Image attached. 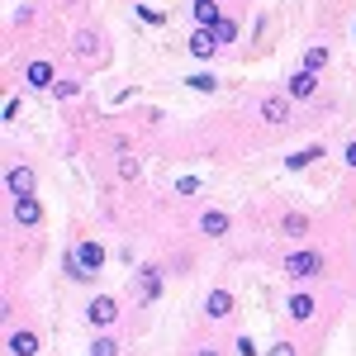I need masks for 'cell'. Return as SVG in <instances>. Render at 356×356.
<instances>
[{"label": "cell", "instance_id": "277c9868", "mask_svg": "<svg viewBox=\"0 0 356 356\" xmlns=\"http://www.w3.org/2000/svg\"><path fill=\"white\" fill-rule=\"evenodd\" d=\"M76 261H81L86 271L95 275L100 266H105V247H100V243H76Z\"/></svg>", "mask_w": 356, "mask_h": 356}, {"label": "cell", "instance_id": "5bb4252c", "mask_svg": "<svg viewBox=\"0 0 356 356\" xmlns=\"http://www.w3.org/2000/svg\"><path fill=\"white\" fill-rule=\"evenodd\" d=\"M328 48H323V43H314V48H304V72H314V76H318V72H323V67H328Z\"/></svg>", "mask_w": 356, "mask_h": 356}, {"label": "cell", "instance_id": "2e32d148", "mask_svg": "<svg viewBox=\"0 0 356 356\" xmlns=\"http://www.w3.org/2000/svg\"><path fill=\"white\" fill-rule=\"evenodd\" d=\"M29 86H48L53 90V67L48 62H29Z\"/></svg>", "mask_w": 356, "mask_h": 356}, {"label": "cell", "instance_id": "9c48e42d", "mask_svg": "<svg viewBox=\"0 0 356 356\" xmlns=\"http://www.w3.org/2000/svg\"><path fill=\"white\" fill-rule=\"evenodd\" d=\"M191 15H195V24H200V29H214V24L223 19L214 0H195V5H191Z\"/></svg>", "mask_w": 356, "mask_h": 356}, {"label": "cell", "instance_id": "e0dca14e", "mask_svg": "<svg viewBox=\"0 0 356 356\" xmlns=\"http://www.w3.org/2000/svg\"><path fill=\"white\" fill-rule=\"evenodd\" d=\"M95 48H100V38H95L90 29H81V33H76V57H95Z\"/></svg>", "mask_w": 356, "mask_h": 356}, {"label": "cell", "instance_id": "ba28073f", "mask_svg": "<svg viewBox=\"0 0 356 356\" xmlns=\"http://www.w3.org/2000/svg\"><path fill=\"white\" fill-rule=\"evenodd\" d=\"M157 290H162V275L147 266V271L138 275V304H152V300H157Z\"/></svg>", "mask_w": 356, "mask_h": 356}, {"label": "cell", "instance_id": "603a6c76", "mask_svg": "<svg viewBox=\"0 0 356 356\" xmlns=\"http://www.w3.org/2000/svg\"><path fill=\"white\" fill-rule=\"evenodd\" d=\"M76 90H81V86H76V81H53V95H57V100H72Z\"/></svg>", "mask_w": 356, "mask_h": 356}, {"label": "cell", "instance_id": "4316f807", "mask_svg": "<svg viewBox=\"0 0 356 356\" xmlns=\"http://www.w3.org/2000/svg\"><path fill=\"white\" fill-rule=\"evenodd\" d=\"M266 356H295V347H290V342H275V347H271Z\"/></svg>", "mask_w": 356, "mask_h": 356}, {"label": "cell", "instance_id": "7a4b0ae2", "mask_svg": "<svg viewBox=\"0 0 356 356\" xmlns=\"http://www.w3.org/2000/svg\"><path fill=\"white\" fill-rule=\"evenodd\" d=\"M86 318H90L95 328H110L114 318H119V304H114L110 295H100V300H90V309H86Z\"/></svg>", "mask_w": 356, "mask_h": 356}, {"label": "cell", "instance_id": "3957f363", "mask_svg": "<svg viewBox=\"0 0 356 356\" xmlns=\"http://www.w3.org/2000/svg\"><path fill=\"white\" fill-rule=\"evenodd\" d=\"M214 53H219L214 33H209V29H195V33H191V57H200V62H209Z\"/></svg>", "mask_w": 356, "mask_h": 356}, {"label": "cell", "instance_id": "6da1fadb", "mask_svg": "<svg viewBox=\"0 0 356 356\" xmlns=\"http://www.w3.org/2000/svg\"><path fill=\"white\" fill-rule=\"evenodd\" d=\"M285 271L290 275H318L323 271V257H318V252H290V257H285Z\"/></svg>", "mask_w": 356, "mask_h": 356}, {"label": "cell", "instance_id": "30bf717a", "mask_svg": "<svg viewBox=\"0 0 356 356\" xmlns=\"http://www.w3.org/2000/svg\"><path fill=\"white\" fill-rule=\"evenodd\" d=\"M10 191H15V200L33 195V171L29 166H10Z\"/></svg>", "mask_w": 356, "mask_h": 356}, {"label": "cell", "instance_id": "8fae6325", "mask_svg": "<svg viewBox=\"0 0 356 356\" xmlns=\"http://www.w3.org/2000/svg\"><path fill=\"white\" fill-rule=\"evenodd\" d=\"M15 219L24 223V228H33V223L43 219V209H38V200H33V195H24V200H15Z\"/></svg>", "mask_w": 356, "mask_h": 356}, {"label": "cell", "instance_id": "8992f818", "mask_svg": "<svg viewBox=\"0 0 356 356\" xmlns=\"http://www.w3.org/2000/svg\"><path fill=\"white\" fill-rule=\"evenodd\" d=\"M204 314H209V318H228V314H233V295H228V290H209V295H204Z\"/></svg>", "mask_w": 356, "mask_h": 356}, {"label": "cell", "instance_id": "ac0fdd59", "mask_svg": "<svg viewBox=\"0 0 356 356\" xmlns=\"http://www.w3.org/2000/svg\"><path fill=\"white\" fill-rule=\"evenodd\" d=\"M318 157H323V147L314 143V147H304V152H290V162H285V166H309V162H318Z\"/></svg>", "mask_w": 356, "mask_h": 356}, {"label": "cell", "instance_id": "52a82bcc", "mask_svg": "<svg viewBox=\"0 0 356 356\" xmlns=\"http://www.w3.org/2000/svg\"><path fill=\"white\" fill-rule=\"evenodd\" d=\"M261 119H266V124H285V119H290V100H285V95L261 100Z\"/></svg>", "mask_w": 356, "mask_h": 356}, {"label": "cell", "instance_id": "d6986e66", "mask_svg": "<svg viewBox=\"0 0 356 356\" xmlns=\"http://www.w3.org/2000/svg\"><path fill=\"white\" fill-rule=\"evenodd\" d=\"M209 33H214V43H233V38H238V24H233V19H219Z\"/></svg>", "mask_w": 356, "mask_h": 356}, {"label": "cell", "instance_id": "7402d4cb", "mask_svg": "<svg viewBox=\"0 0 356 356\" xmlns=\"http://www.w3.org/2000/svg\"><path fill=\"white\" fill-rule=\"evenodd\" d=\"M304 228H309V219H304V214H285V233H290V238H300Z\"/></svg>", "mask_w": 356, "mask_h": 356}, {"label": "cell", "instance_id": "ffe728a7", "mask_svg": "<svg viewBox=\"0 0 356 356\" xmlns=\"http://www.w3.org/2000/svg\"><path fill=\"white\" fill-rule=\"evenodd\" d=\"M314 314V300L309 295H290V318H309Z\"/></svg>", "mask_w": 356, "mask_h": 356}, {"label": "cell", "instance_id": "484cf974", "mask_svg": "<svg viewBox=\"0 0 356 356\" xmlns=\"http://www.w3.org/2000/svg\"><path fill=\"white\" fill-rule=\"evenodd\" d=\"M191 90H214V76H191Z\"/></svg>", "mask_w": 356, "mask_h": 356}, {"label": "cell", "instance_id": "f1b7e54d", "mask_svg": "<svg viewBox=\"0 0 356 356\" xmlns=\"http://www.w3.org/2000/svg\"><path fill=\"white\" fill-rule=\"evenodd\" d=\"M195 356H219V352H214V347H200V352H195Z\"/></svg>", "mask_w": 356, "mask_h": 356}, {"label": "cell", "instance_id": "44dd1931", "mask_svg": "<svg viewBox=\"0 0 356 356\" xmlns=\"http://www.w3.org/2000/svg\"><path fill=\"white\" fill-rule=\"evenodd\" d=\"M138 19H143L147 29H162L166 24V15H162V10H152V5H143V10H138Z\"/></svg>", "mask_w": 356, "mask_h": 356}, {"label": "cell", "instance_id": "cb8c5ba5", "mask_svg": "<svg viewBox=\"0 0 356 356\" xmlns=\"http://www.w3.org/2000/svg\"><path fill=\"white\" fill-rule=\"evenodd\" d=\"M90 356H119V347H114L110 337H100V342H95V347H90Z\"/></svg>", "mask_w": 356, "mask_h": 356}, {"label": "cell", "instance_id": "7c38bea8", "mask_svg": "<svg viewBox=\"0 0 356 356\" xmlns=\"http://www.w3.org/2000/svg\"><path fill=\"white\" fill-rule=\"evenodd\" d=\"M314 90H318V76H314V72H295V76H290V95H295V100H309Z\"/></svg>", "mask_w": 356, "mask_h": 356}, {"label": "cell", "instance_id": "d4e9b609", "mask_svg": "<svg viewBox=\"0 0 356 356\" xmlns=\"http://www.w3.org/2000/svg\"><path fill=\"white\" fill-rule=\"evenodd\" d=\"M119 176H124V181H134V176H138V162H134V157H124V162H119Z\"/></svg>", "mask_w": 356, "mask_h": 356}, {"label": "cell", "instance_id": "83f0119b", "mask_svg": "<svg viewBox=\"0 0 356 356\" xmlns=\"http://www.w3.org/2000/svg\"><path fill=\"white\" fill-rule=\"evenodd\" d=\"M347 166H356V143H352V147H347Z\"/></svg>", "mask_w": 356, "mask_h": 356}, {"label": "cell", "instance_id": "9a60e30c", "mask_svg": "<svg viewBox=\"0 0 356 356\" xmlns=\"http://www.w3.org/2000/svg\"><path fill=\"white\" fill-rule=\"evenodd\" d=\"M62 271L72 275V280H76V285H90V280H95V275L86 271L81 261H76V252H67V257H62Z\"/></svg>", "mask_w": 356, "mask_h": 356}, {"label": "cell", "instance_id": "4fadbf2b", "mask_svg": "<svg viewBox=\"0 0 356 356\" xmlns=\"http://www.w3.org/2000/svg\"><path fill=\"white\" fill-rule=\"evenodd\" d=\"M10 356H38V337L33 332H10Z\"/></svg>", "mask_w": 356, "mask_h": 356}, {"label": "cell", "instance_id": "5b68a950", "mask_svg": "<svg viewBox=\"0 0 356 356\" xmlns=\"http://www.w3.org/2000/svg\"><path fill=\"white\" fill-rule=\"evenodd\" d=\"M200 233H204V238H223V233H228V214H223V209H204V214H200Z\"/></svg>", "mask_w": 356, "mask_h": 356}]
</instances>
